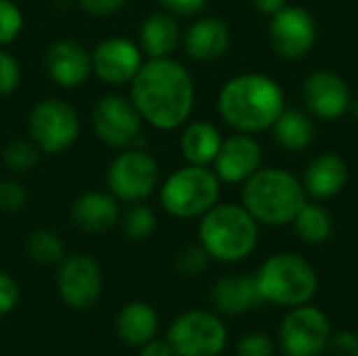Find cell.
I'll return each mask as SVG.
<instances>
[{
    "mask_svg": "<svg viewBox=\"0 0 358 356\" xmlns=\"http://www.w3.org/2000/svg\"><path fill=\"white\" fill-rule=\"evenodd\" d=\"M235 353L237 356H275V342L266 334H248L237 342Z\"/></svg>",
    "mask_w": 358,
    "mask_h": 356,
    "instance_id": "836d02e7",
    "label": "cell"
},
{
    "mask_svg": "<svg viewBox=\"0 0 358 356\" xmlns=\"http://www.w3.org/2000/svg\"><path fill=\"white\" fill-rule=\"evenodd\" d=\"M27 204V191L25 187L15 178L0 180V210L15 214L21 212Z\"/></svg>",
    "mask_w": 358,
    "mask_h": 356,
    "instance_id": "1f68e13d",
    "label": "cell"
},
{
    "mask_svg": "<svg viewBox=\"0 0 358 356\" xmlns=\"http://www.w3.org/2000/svg\"><path fill=\"white\" fill-rule=\"evenodd\" d=\"M25 252L29 260L40 266H57L65 258V248L61 237L48 229L31 231L25 241Z\"/></svg>",
    "mask_w": 358,
    "mask_h": 356,
    "instance_id": "484cf974",
    "label": "cell"
},
{
    "mask_svg": "<svg viewBox=\"0 0 358 356\" xmlns=\"http://www.w3.org/2000/svg\"><path fill=\"white\" fill-rule=\"evenodd\" d=\"M199 243L210 258L220 262H237L254 252L258 243V225L241 206H214L201 216Z\"/></svg>",
    "mask_w": 358,
    "mask_h": 356,
    "instance_id": "277c9868",
    "label": "cell"
},
{
    "mask_svg": "<svg viewBox=\"0 0 358 356\" xmlns=\"http://www.w3.org/2000/svg\"><path fill=\"white\" fill-rule=\"evenodd\" d=\"M122 231L132 241H145L153 235L157 227V218L151 208L143 204H130V208L120 216Z\"/></svg>",
    "mask_w": 358,
    "mask_h": 356,
    "instance_id": "83f0119b",
    "label": "cell"
},
{
    "mask_svg": "<svg viewBox=\"0 0 358 356\" xmlns=\"http://www.w3.org/2000/svg\"><path fill=\"white\" fill-rule=\"evenodd\" d=\"M138 356H174L172 353V346L168 344V340H149L147 344L141 346V353Z\"/></svg>",
    "mask_w": 358,
    "mask_h": 356,
    "instance_id": "f35d334b",
    "label": "cell"
},
{
    "mask_svg": "<svg viewBox=\"0 0 358 356\" xmlns=\"http://www.w3.org/2000/svg\"><path fill=\"white\" fill-rule=\"evenodd\" d=\"M222 120L239 132H260L277 122L283 111L279 84L260 73H245L229 80L218 94Z\"/></svg>",
    "mask_w": 358,
    "mask_h": 356,
    "instance_id": "7a4b0ae2",
    "label": "cell"
},
{
    "mask_svg": "<svg viewBox=\"0 0 358 356\" xmlns=\"http://www.w3.org/2000/svg\"><path fill=\"white\" fill-rule=\"evenodd\" d=\"M224 321L210 311H187L168 329L174 356H218L227 346Z\"/></svg>",
    "mask_w": 358,
    "mask_h": 356,
    "instance_id": "9c48e42d",
    "label": "cell"
},
{
    "mask_svg": "<svg viewBox=\"0 0 358 356\" xmlns=\"http://www.w3.org/2000/svg\"><path fill=\"white\" fill-rule=\"evenodd\" d=\"M78 6L92 17H111L120 13L128 0H76Z\"/></svg>",
    "mask_w": 358,
    "mask_h": 356,
    "instance_id": "8d00e7d4",
    "label": "cell"
},
{
    "mask_svg": "<svg viewBox=\"0 0 358 356\" xmlns=\"http://www.w3.org/2000/svg\"><path fill=\"white\" fill-rule=\"evenodd\" d=\"M306 204V191L294 174L281 168L254 172L243 187V206L256 222L279 227L294 222Z\"/></svg>",
    "mask_w": 358,
    "mask_h": 356,
    "instance_id": "3957f363",
    "label": "cell"
},
{
    "mask_svg": "<svg viewBox=\"0 0 358 356\" xmlns=\"http://www.w3.org/2000/svg\"><path fill=\"white\" fill-rule=\"evenodd\" d=\"M252 2L260 13H266V15H275L277 10L285 6V0H252Z\"/></svg>",
    "mask_w": 358,
    "mask_h": 356,
    "instance_id": "ab89813d",
    "label": "cell"
},
{
    "mask_svg": "<svg viewBox=\"0 0 358 356\" xmlns=\"http://www.w3.org/2000/svg\"><path fill=\"white\" fill-rule=\"evenodd\" d=\"M92 130L101 143L111 149H130L143 147L141 130L143 118L136 111L134 103L122 94H105L92 107Z\"/></svg>",
    "mask_w": 358,
    "mask_h": 356,
    "instance_id": "30bf717a",
    "label": "cell"
},
{
    "mask_svg": "<svg viewBox=\"0 0 358 356\" xmlns=\"http://www.w3.org/2000/svg\"><path fill=\"white\" fill-rule=\"evenodd\" d=\"M315 34L317 29L310 13L298 6L277 10L268 27L271 46L283 59L304 57L315 42Z\"/></svg>",
    "mask_w": 358,
    "mask_h": 356,
    "instance_id": "5bb4252c",
    "label": "cell"
},
{
    "mask_svg": "<svg viewBox=\"0 0 358 356\" xmlns=\"http://www.w3.org/2000/svg\"><path fill=\"white\" fill-rule=\"evenodd\" d=\"M296 233L306 243H323L331 235V218L329 214L313 204H304L302 210L294 218Z\"/></svg>",
    "mask_w": 358,
    "mask_h": 356,
    "instance_id": "4316f807",
    "label": "cell"
},
{
    "mask_svg": "<svg viewBox=\"0 0 358 356\" xmlns=\"http://www.w3.org/2000/svg\"><path fill=\"white\" fill-rule=\"evenodd\" d=\"M90 59H92V73L101 82L109 86H124L130 84L132 78L138 73L143 65V50L130 38L111 36L94 46Z\"/></svg>",
    "mask_w": 358,
    "mask_h": 356,
    "instance_id": "4fadbf2b",
    "label": "cell"
},
{
    "mask_svg": "<svg viewBox=\"0 0 358 356\" xmlns=\"http://www.w3.org/2000/svg\"><path fill=\"white\" fill-rule=\"evenodd\" d=\"M210 302L218 315L224 317H239L248 311L264 304V298L260 294L258 281L252 275H224L220 277L212 292Z\"/></svg>",
    "mask_w": 358,
    "mask_h": 356,
    "instance_id": "e0dca14e",
    "label": "cell"
},
{
    "mask_svg": "<svg viewBox=\"0 0 358 356\" xmlns=\"http://www.w3.org/2000/svg\"><path fill=\"white\" fill-rule=\"evenodd\" d=\"M19 82H21L19 61L0 46V97L15 92L19 88Z\"/></svg>",
    "mask_w": 358,
    "mask_h": 356,
    "instance_id": "d6a6232c",
    "label": "cell"
},
{
    "mask_svg": "<svg viewBox=\"0 0 358 356\" xmlns=\"http://www.w3.org/2000/svg\"><path fill=\"white\" fill-rule=\"evenodd\" d=\"M159 168L143 147L122 149L107 168L109 193L124 204L145 201L157 187Z\"/></svg>",
    "mask_w": 358,
    "mask_h": 356,
    "instance_id": "ba28073f",
    "label": "cell"
},
{
    "mask_svg": "<svg viewBox=\"0 0 358 356\" xmlns=\"http://www.w3.org/2000/svg\"><path fill=\"white\" fill-rule=\"evenodd\" d=\"M262 159L260 145L252 136L235 134L222 141L220 151L214 159L216 176L224 183H241L248 180L254 172H258Z\"/></svg>",
    "mask_w": 358,
    "mask_h": 356,
    "instance_id": "ac0fdd59",
    "label": "cell"
},
{
    "mask_svg": "<svg viewBox=\"0 0 358 356\" xmlns=\"http://www.w3.org/2000/svg\"><path fill=\"white\" fill-rule=\"evenodd\" d=\"M138 40H141V50L149 55V59L170 57L180 40L178 21L174 19V15L166 10L153 13L143 21Z\"/></svg>",
    "mask_w": 358,
    "mask_h": 356,
    "instance_id": "603a6c76",
    "label": "cell"
},
{
    "mask_svg": "<svg viewBox=\"0 0 358 356\" xmlns=\"http://www.w3.org/2000/svg\"><path fill=\"white\" fill-rule=\"evenodd\" d=\"M220 185L218 176L206 166H185L172 172L162 189V208L174 218H197L218 204Z\"/></svg>",
    "mask_w": 358,
    "mask_h": 356,
    "instance_id": "8992f818",
    "label": "cell"
},
{
    "mask_svg": "<svg viewBox=\"0 0 358 356\" xmlns=\"http://www.w3.org/2000/svg\"><path fill=\"white\" fill-rule=\"evenodd\" d=\"M159 317L157 311L147 302H128L115 317V334L126 346L141 348L157 336Z\"/></svg>",
    "mask_w": 358,
    "mask_h": 356,
    "instance_id": "44dd1931",
    "label": "cell"
},
{
    "mask_svg": "<svg viewBox=\"0 0 358 356\" xmlns=\"http://www.w3.org/2000/svg\"><path fill=\"white\" fill-rule=\"evenodd\" d=\"M331 338V323L317 306H296L279 327V346L285 356H321Z\"/></svg>",
    "mask_w": 358,
    "mask_h": 356,
    "instance_id": "8fae6325",
    "label": "cell"
},
{
    "mask_svg": "<svg viewBox=\"0 0 358 356\" xmlns=\"http://www.w3.org/2000/svg\"><path fill=\"white\" fill-rule=\"evenodd\" d=\"M27 134L42 153H63L80 136V118L63 99L38 101L27 115Z\"/></svg>",
    "mask_w": 358,
    "mask_h": 356,
    "instance_id": "52a82bcc",
    "label": "cell"
},
{
    "mask_svg": "<svg viewBox=\"0 0 358 356\" xmlns=\"http://www.w3.org/2000/svg\"><path fill=\"white\" fill-rule=\"evenodd\" d=\"M325 353L329 356H358V336L352 332H340L331 336Z\"/></svg>",
    "mask_w": 358,
    "mask_h": 356,
    "instance_id": "d590c367",
    "label": "cell"
},
{
    "mask_svg": "<svg viewBox=\"0 0 358 356\" xmlns=\"http://www.w3.org/2000/svg\"><path fill=\"white\" fill-rule=\"evenodd\" d=\"M159 4L174 17H193L206 8L208 0H159Z\"/></svg>",
    "mask_w": 358,
    "mask_h": 356,
    "instance_id": "74e56055",
    "label": "cell"
},
{
    "mask_svg": "<svg viewBox=\"0 0 358 356\" xmlns=\"http://www.w3.org/2000/svg\"><path fill=\"white\" fill-rule=\"evenodd\" d=\"M264 302L296 308L308 304L319 287L313 264L298 254H275L254 275Z\"/></svg>",
    "mask_w": 358,
    "mask_h": 356,
    "instance_id": "5b68a950",
    "label": "cell"
},
{
    "mask_svg": "<svg viewBox=\"0 0 358 356\" xmlns=\"http://www.w3.org/2000/svg\"><path fill=\"white\" fill-rule=\"evenodd\" d=\"M23 29V13L13 0H0V46L19 38Z\"/></svg>",
    "mask_w": 358,
    "mask_h": 356,
    "instance_id": "f546056e",
    "label": "cell"
},
{
    "mask_svg": "<svg viewBox=\"0 0 358 356\" xmlns=\"http://www.w3.org/2000/svg\"><path fill=\"white\" fill-rule=\"evenodd\" d=\"M346 180H348V166L336 153H323L315 157L304 174V187L317 199L334 197L344 189Z\"/></svg>",
    "mask_w": 358,
    "mask_h": 356,
    "instance_id": "7402d4cb",
    "label": "cell"
},
{
    "mask_svg": "<svg viewBox=\"0 0 358 356\" xmlns=\"http://www.w3.org/2000/svg\"><path fill=\"white\" fill-rule=\"evenodd\" d=\"M275 138L292 151H300L313 141V124L300 111H281L277 122L273 124Z\"/></svg>",
    "mask_w": 358,
    "mask_h": 356,
    "instance_id": "d4e9b609",
    "label": "cell"
},
{
    "mask_svg": "<svg viewBox=\"0 0 358 356\" xmlns=\"http://www.w3.org/2000/svg\"><path fill=\"white\" fill-rule=\"evenodd\" d=\"M19 298H21V290L17 281L8 273L0 271V317L10 315L17 308Z\"/></svg>",
    "mask_w": 358,
    "mask_h": 356,
    "instance_id": "e575fe53",
    "label": "cell"
},
{
    "mask_svg": "<svg viewBox=\"0 0 358 356\" xmlns=\"http://www.w3.org/2000/svg\"><path fill=\"white\" fill-rule=\"evenodd\" d=\"M304 103L321 120H336L350 107L348 84L334 71L319 69L304 82Z\"/></svg>",
    "mask_w": 358,
    "mask_h": 356,
    "instance_id": "2e32d148",
    "label": "cell"
},
{
    "mask_svg": "<svg viewBox=\"0 0 358 356\" xmlns=\"http://www.w3.org/2000/svg\"><path fill=\"white\" fill-rule=\"evenodd\" d=\"M130 101L143 122L157 130H174L182 126L193 111V78L182 63L170 57L143 61L130 82Z\"/></svg>",
    "mask_w": 358,
    "mask_h": 356,
    "instance_id": "6da1fadb",
    "label": "cell"
},
{
    "mask_svg": "<svg viewBox=\"0 0 358 356\" xmlns=\"http://www.w3.org/2000/svg\"><path fill=\"white\" fill-rule=\"evenodd\" d=\"M46 76L61 88H80L92 76L90 52L76 40H57L44 55Z\"/></svg>",
    "mask_w": 358,
    "mask_h": 356,
    "instance_id": "9a60e30c",
    "label": "cell"
},
{
    "mask_svg": "<svg viewBox=\"0 0 358 356\" xmlns=\"http://www.w3.org/2000/svg\"><path fill=\"white\" fill-rule=\"evenodd\" d=\"M208 260H210V254L203 250V245H187L182 248L178 254H176V260H174V266L180 275L185 277H195L199 275L206 266H208Z\"/></svg>",
    "mask_w": 358,
    "mask_h": 356,
    "instance_id": "4dcf8cb0",
    "label": "cell"
},
{
    "mask_svg": "<svg viewBox=\"0 0 358 356\" xmlns=\"http://www.w3.org/2000/svg\"><path fill=\"white\" fill-rule=\"evenodd\" d=\"M57 292L73 311L94 306L103 294V273L99 262L88 254L65 256L57 264Z\"/></svg>",
    "mask_w": 358,
    "mask_h": 356,
    "instance_id": "7c38bea8",
    "label": "cell"
},
{
    "mask_svg": "<svg viewBox=\"0 0 358 356\" xmlns=\"http://www.w3.org/2000/svg\"><path fill=\"white\" fill-rule=\"evenodd\" d=\"M357 115H358V107H357Z\"/></svg>",
    "mask_w": 358,
    "mask_h": 356,
    "instance_id": "60d3db41",
    "label": "cell"
},
{
    "mask_svg": "<svg viewBox=\"0 0 358 356\" xmlns=\"http://www.w3.org/2000/svg\"><path fill=\"white\" fill-rule=\"evenodd\" d=\"M42 157V151L36 147V143L31 138H13L6 143L4 151H2V162L10 172H27L34 166H38Z\"/></svg>",
    "mask_w": 358,
    "mask_h": 356,
    "instance_id": "f1b7e54d",
    "label": "cell"
},
{
    "mask_svg": "<svg viewBox=\"0 0 358 356\" xmlns=\"http://www.w3.org/2000/svg\"><path fill=\"white\" fill-rule=\"evenodd\" d=\"M231 44L229 27L222 19L206 17L195 21L185 36L187 55L195 61H214L224 55Z\"/></svg>",
    "mask_w": 358,
    "mask_h": 356,
    "instance_id": "ffe728a7",
    "label": "cell"
},
{
    "mask_svg": "<svg viewBox=\"0 0 358 356\" xmlns=\"http://www.w3.org/2000/svg\"><path fill=\"white\" fill-rule=\"evenodd\" d=\"M222 138L210 122H193L180 136V151L193 166H208L216 159Z\"/></svg>",
    "mask_w": 358,
    "mask_h": 356,
    "instance_id": "cb8c5ba5",
    "label": "cell"
},
{
    "mask_svg": "<svg viewBox=\"0 0 358 356\" xmlns=\"http://www.w3.org/2000/svg\"><path fill=\"white\" fill-rule=\"evenodd\" d=\"M120 201L109 191H86L71 206V222L88 235L111 231L120 222Z\"/></svg>",
    "mask_w": 358,
    "mask_h": 356,
    "instance_id": "d6986e66",
    "label": "cell"
}]
</instances>
